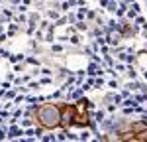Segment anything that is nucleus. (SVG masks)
Instances as JSON below:
<instances>
[{"label":"nucleus","instance_id":"obj_1","mask_svg":"<svg viewBox=\"0 0 147 142\" xmlns=\"http://www.w3.org/2000/svg\"><path fill=\"white\" fill-rule=\"evenodd\" d=\"M39 118V124L43 128H55L61 126V111L55 105H43L37 109V117Z\"/></svg>","mask_w":147,"mask_h":142},{"label":"nucleus","instance_id":"obj_2","mask_svg":"<svg viewBox=\"0 0 147 142\" xmlns=\"http://www.w3.org/2000/svg\"><path fill=\"white\" fill-rule=\"evenodd\" d=\"M75 106L71 105L69 106V109H65V111H63V113H61V126H65V128H67V126H71V124H75Z\"/></svg>","mask_w":147,"mask_h":142},{"label":"nucleus","instance_id":"obj_3","mask_svg":"<svg viewBox=\"0 0 147 142\" xmlns=\"http://www.w3.org/2000/svg\"><path fill=\"white\" fill-rule=\"evenodd\" d=\"M8 59H10L12 63H20V61H24V55H22V53H12Z\"/></svg>","mask_w":147,"mask_h":142},{"label":"nucleus","instance_id":"obj_4","mask_svg":"<svg viewBox=\"0 0 147 142\" xmlns=\"http://www.w3.org/2000/svg\"><path fill=\"white\" fill-rule=\"evenodd\" d=\"M69 44H73V46H79L80 44V38L77 34H71V38H69Z\"/></svg>","mask_w":147,"mask_h":142},{"label":"nucleus","instance_id":"obj_5","mask_svg":"<svg viewBox=\"0 0 147 142\" xmlns=\"http://www.w3.org/2000/svg\"><path fill=\"white\" fill-rule=\"evenodd\" d=\"M106 8H108V12H116V10H118V4H116V0H110Z\"/></svg>","mask_w":147,"mask_h":142},{"label":"nucleus","instance_id":"obj_6","mask_svg":"<svg viewBox=\"0 0 147 142\" xmlns=\"http://www.w3.org/2000/svg\"><path fill=\"white\" fill-rule=\"evenodd\" d=\"M47 18H49V20H57V18H59V12L57 10H47Z\"/></svg>","mask_w":147,"mask_h":142},{"label":"nucleus","instance_id":"obj_7","mask_svg":"<svg viewBox=\"0 0 147 142\" xmlns=\"http://www.w3.org/2000/svg\"><path fill=\"white\" fill-rule=\"evenodd\" d=\"M104 85H106V83H104V79H94V85H92V87H94V89H102V87H104Z\"/></svg>","mask_w":147,"mask_h":142},{"label":"nucleus","instance_id":"obj_8","mask_svg":"<svg viewBox=\"0 0 147 142\" xmlns=\"http://www.w3.org/2000/svg\"><path fill=\"white\" fill-rule=\"evenodd\" d=\"M102 120H104V111H98V113L94 115V122H100L102 124Z\"/></svg>","mask_w":147,"mask_h":142},{"label":"nucleus","instance_id":"obj_9","mask_svg":"<svg viewBox=\"0 0 147 142\" xmlns=\"http://www.w3.org/2000/svg\"><path fill=\"white\" fill-rule=\"evenodd\" d=\"M127 75H129V79H136V77H137V73H136L134 67H127Z\"/></svg>","mask_w":147,"mask_h":142},{"label":"nucleus","instance_id":"obj_10","mask_svg":"<svg viewBox=\"0 0 147 142\" xmlns=\"http://www.w3.org/2000/svg\"><path fill=\"white\" fill-rule=\"evenodd\" d=\"M30 89L32 91H37L39 89V81H30Z\"/></svg>","mask_w":147,"mask_h":142},{"label":"nucleus","instance_id":"obj_11","mask_svg":"<svg viewBox=\"0 0 147 142\" xmlns=\"http://www.w3.org/2000/svg\"><path fill=\"white\" fill-rule=\"evenodd\" d=\"M32 124H34V120H32V118H24V120H22V126H26V128H28V126H32Z\"/></svg>","mask_w":147,"mask_h":142},{"label":"nucleus","instance_id":"obj_12","mask_svg":"<svg viewBox=\"0 0 147 142\" xmlns=\"http://www.w3.org/2000/svg\"><path fill=\"white\" fill-rule=\"evenodd\" d=\"M51 51L59 53V51H63V46H59V44H53V46H51Z\"/></svg>","mask_w":147,"mask_h":142},{"label":"nucleus","instance_id":"obj_13","mask_svg":"<svg viewBox=\"0 0 147 142\" xmlns=\"http://www.w3.org/2000/svg\"><path fill=\"white\" fill-rule=\"evenodd\" d=\"M26 61H28L30 65H39V59H35V57H28Z\"/></svg>","mask_w":147,"mask_h":142},{"label":"nucleus","instance_id":"obj_14","mask_svg":"<svg viewBox=\"0 0 147 142\" xmlns=\"http://www.w3.org/2000/svg\"><path fill=\"white\" fill-rule=\"evenodd\" d=\"M79 140H88V132H86V130H82L79 134Z\"/></svg>","mask_w":147,"mask_h":142},{"label":"nucleus","instance_id":"obj_15","mask_svg":"<svg viewBox=\"0 0 147 142\" xmlns=\"http://www.w3.org/2000/svg\"><path fill=\"white\" fill-rule=\"evenodd\" d=\"M96 12H86V20H96Z\"/></svg>","mask_w":147,"mask_h":142},{"label":"nucleus","instance_id":"obj_16","mask_svg":"<svg viewBox=\"0 0 147 142\" xmlns=\"http://www.w3.org/2000/svg\"><path fill=\"white\" fill-rule=\"evenodd\" d=\"M114 69H116V71H124L125 65H124V63H114Z\"/></svg>","mask_w":147,"mask_h":142},{"label":"nucleus","instance_id":"obj_17","mask_svg":"<svg viewBox=\"0 0 147 142\" xmlns=\"http://www.w3.org/2000/svg\"><path fill=\"white\" fill-rule=\"evenodd\" d=\"M49 83H53V79H49V77H43V79L39 81V85H49Z\"/></svg>","mask_w":147,"mask_h":142},{"label":"nucleus","instance_id":"obj_18","mask_svg":"<svg viewBox=\"0 0 147 142\" xmlns=\"http://www.w3.org/2000/svg\"><path fill=\"white\" fill-rule=\"evenodd\" d=\"M137 87H139V85H137V83H134V81H129V83H127V89H131V91H136Z\"/></svg>","mask_w":147,"mask_h":142},{"label":"nucleus","instance_id":"obj_19","mask_svg":"<svg viewBox=\"0 0 147 142\" xmlns=\"http://www.w3.org/2000/svg\"><path fill=\"white\" fill-rule=\"evenodd\" d=\"M35 40H39V42H43V32L39 30V32H35Z\"/></svg>","mask_w":147,"mask_h":142},{"label":"nucleus","instance_id":"obj_20","mask_svg":"<svg viewBox=\"0 0 147 142\" xmlns=\"http://www.w3.org/2000/svg\"><path fill=\"white\" fill-rule=\"evenodd\" d=\"M82 51H84V53H86V55H94V51H92L90 47H82Z\"/></svg>","mask_w":147,"mask_h":142},{"label":"nucleus","instance_id":"obj_21","mask_svg":"<svg viewBox=\"0 0 147 142\" xmlns=\"http://www.w3.org/2000/svg\"><path fill=\"white\" fill-rule=\"evenodd\" d=\"M43 140H45V142H51V140H55V134H49V136H43Z\"/></svg>","mask_w":147,"mask_h":142},{"label":"nucleus","instance_id":"obj_22","mask_svg":"<svg viewBox=\"0 0 147 142\" xmlns=\"http://www.w3.org/2000/svg\"><path fill=\"white\" fill-rule=\"evenodd\" d=\"M41 73H43V75H51V73H53V71L49 69V67H43V69H41Z\"/></svg>","mask_w":147,"mask_h":142},{"label":"nucleus","instance_id":"obj_23","mask_svg":"<svg viewBox=\"0 0 147 142\" xmlns=\"http://www.w3.org/2000/svg\"><path fill=\"white\" fill-rule=\"evenodd\" d=\"M136 14H137V12H136V10H134V8H131V10L127 12V18H136Z\"/></svg>","mask_w":147,"mask_h":142},{"label":"nucleus","instance_id":"obj_24","mask_svg":"<svg viewBox=\"0 0 147 142\" xmlns=\"http://www.w3.org/2000/svg\"><path fill=\"white\" fill-rule=\"evenodd\" d=\"M108 87H112V89H116V87H118V83H116V81H108Z\"/></svg>","mask_w":147,"mask_h":142},{"label":"nucleus","instance_id":"obj_25","mask_svg":"<svg viewBox=\"0 0 147 142\" xmlns=\"http://www.w3.org/2000/svg\"><path fill=\"white\" fill-rule=\"evenodd\" d=\"M22 4H26V6H28V4H32V0H22Z\"/></svg>","mask_w":147,"mask_h":142},{"label":"nucleus","instance_id":"obj_26","mask_svg":"<svg viewBox=\"0 0 147 142\" xmlns=\"http://www.w3.org/2000/svg\"><path fill=\"white\" fill-rule=\"evenodd\" d=\"M12 4H20V2H22V0H10Z\"/></svg>","mask_w":147,"mask_h":142}]
</instances>
